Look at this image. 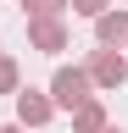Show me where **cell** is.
<instances>
[{"instance_id":"30bf717a","label":"cell","mask_w":128,"mask_h":133,"mask_svg":"<svg viewBox=\"0 0 128 133\" xmlns=\"http://www.w3.org/2000/svg\"><path fill=\"white\" fill-rule=\"evenodd\" d=\"M0 133H22V128H0Z\"/></svg>"},{"instance_id":"5b68a950","label":"cell","mask_w":128,"mask_h":133,"mask_svg":"<svg viewBox=\"0 0 128 133\" xmlns=\"http://www.w3.org/2000/svg\"><path fill=\"white\" fill-rule=\"evenodd\" d=\"M28 33H34V44H39V50H61V44H67V33H61L56 17H50V22H34Z\"/></svg>"},{"instance_id":"6da1fadb","label":"cell","mask_w":128,"mask_h":133,"mask_svg":"<svg viewBox=\"0 0 128 133\" xmlns=\"http://www.w3.org/2000/svg\"><path fill=\"white\" fill-rule=\"evenodd\" d=\"M50 94H56V105H67V111L89 105V72H78V66H61V72H56V83H50Z\"/></svg>"},{"instance_id":"7a4b0ae2","label":"cell","mask_w":128,"mask_h":133,"mask_svg":"<svg viewBox=\"0 0 128 133\" xmlns=\"http://www.w3.org/2000/svg\"><path fill=\"white\" fill-rule=\"evenodd\" d=\"M89 78H95V83H106V89H117V83L128 78V61L117 56V50H100V56L89 61Z\"/></svg>"},{"instance_id":"8992f818","label":"cell","mask_w":128,"mask_h":133,"mask_svg":"<svg viewBox=\"0 0 128 133\" xmlns=\"http://www.w3.org/2000/svg\"><path fill=\"white\" fill-rule=\"evenodd\" d=\"M72 128H78V133H100V128H106V111L89 100V105H78V122H72Z\"/></svg>"},{"instance_id":"ba28073f","label":"cell","mask_w":128,"mask_h":133,"mask_svg":"<svg viewBox=\"0 0 128 133\" xmlns=\"http://www.w3.org/2000/svg\"><path fill=\"white\" fill-rule=\"evenodd\" d=\"M11 89H17V66L0 56V94H11Z\"/></svg>"},{"instance_id":"9c48e42d","label":"cell","mask_w":128,"mask_h":133,"mask_svg":"<svg viewBox=\"0 0 128 133\" xmlns=\"http://www.w3.org/2000/svg\"><path fill=\"white\" fill-rule=\"evenodd\" d=\"M72 11H84V17H106V0H72Z\"/></svg>"},{"instance_id":"52a82bcc","label":"cell","mask_w":128,"mask_h":133,"mask_svg":"<svg viewBox=\"0 0 128 133\" xmlns=\"http://www.w3.org/2000/svg\"><path fill=\"white\" fill-rule=\"evenodd\" d=\"M22 6L34 11V22H50V17H56L61 6H67V0H22Z\"/></svg>"},{"instance_id":"277c9868","label":"cell","mask_w":128,"mask_h":133,"mask_svg":"<svg viewBox=\"0 0 128 133\" xmlns=\"http://www.w3.org/2000/svg\"><path fill=\"white\" fill-rule=\"evenodd\" d=\"M95 28H100V44H123L128 39V11H106Z\"/></svg>"},{"instance_id":"3957f363","label":"cell","mask_w":128,"mask_h":133,"mask_svg":"<svg viewBox=\"0 0 128 133\" xmlns=\"http://www.w3.org/2000/svg\"><path fill=\"white\" fill-rule=\"evenodd\" d=\"M17 122H50V100L45 94H17Z\"/></svg>"}]
</instances>
